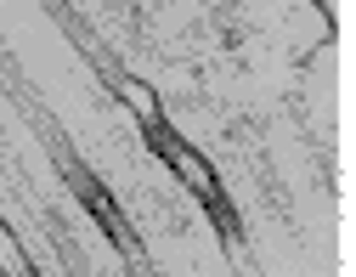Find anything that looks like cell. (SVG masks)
Segmentation results:
<instances>
[{
	"mask_svg": "<svg viewBox=\"0 0 356 277\" xmlns=\"http://www.w3.org/2000/svg\"><path fill=\"white\" fill-rule=\"evenodd\" d=\"M0 277H40L34 260H29V249L17 244V232H12L6 221H0Z\"/></svg>",
	"mask_w": 356,
	"mask_h": 277,
	"instance_id": "obj_4",
	"label": "cell"
},
{
	"mask_svg": "<svg viewBox=\"0 0 356 277\" xmlns=\"http://www.w3.org/2000/svg\"><path fill=\"white\" fill-rule=\"evenodd\" d=\"M119 97L130 102V113L142 119V130L164 125V108H159V97H153V85H142V79H130V74H119Z\"/></svg>",
	"mask_w": 356,
	"mask_h": 277,
	"instance_id": "obj_3",
	"label": "cell"
},
{
	"mask_svg": "<svg viewBox=\"0 0 356 277\" xmlns=\"http://www.w3.org/2000/svg\"><path fill=\"white\" fill-rule=\"evenodd\" d=\"M147 142H153V153L175 170V181H181V187H187L198 204H209L215 215H227V204H220V175H215V164H209L198 148H187L170 125H153V130H147Z\"/></svg>",
	"mask_w": 356,
	"mask_h": 277,
	"instance_id": "obj_1",
	"label": "cell"
},
{
	"mask_svg": "<svg viewBox=\"0 0 356 277\" xmlns=\"http://www.w3.org/2000/svg\"><path fill=\"white\" fill-rule=\"evenodd\" d=\"M74 187H79V198H85V204H91V215L108 226V238H113L124 255H136V232H130V221L119 215V204L108 198V187H97V181H91V175H79V170H74Z\"/></svg>",
	"mask_w": 356,
	"mask_h": 277,
	"instance_id": "obj_2",
	"label": "cell"
}]
</instances>
